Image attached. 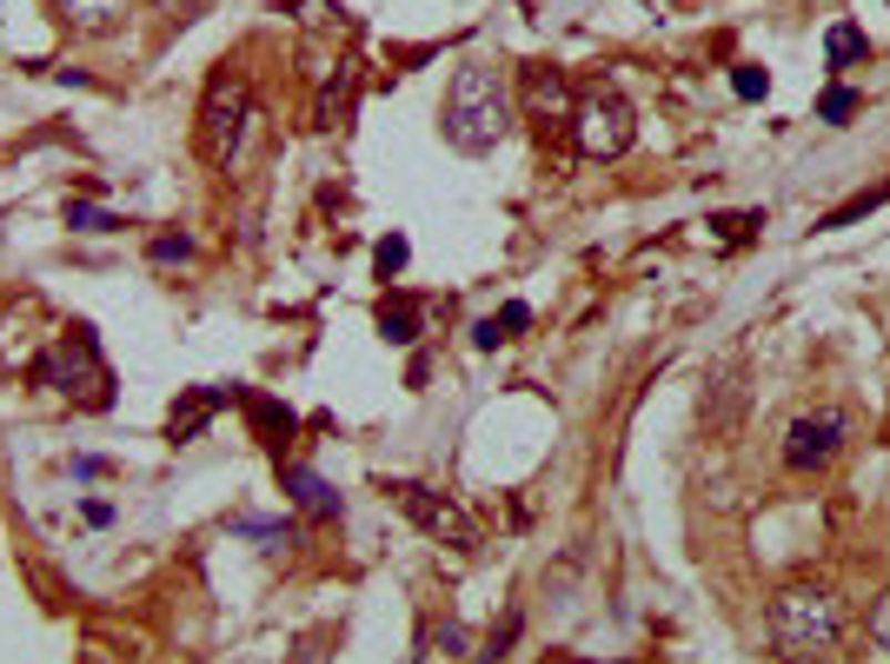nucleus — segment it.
Instances as JSON below:
<instances>
[{
  "label": "nucleus",
  "mask_w": 890,
  "mask_h": 664,
  "mask_svg": "<svg viewBox=\"0 0 890 664\" xmlns=\"http://www.w3.org/2000/svg\"><path fill=\"white\" fill-rule=\"evenodd\" d=\"M446 140L459 146V153H492L505 133H512V93H505V80H499V67H485V60H466L459 73H452V86H446Z\"/></svg>",
  "instance_id": "1"
},
{
  "label": "nucleus",
  "mask_w": 890,
  "mask_h": 664,
  "mask_svg": "<svg viewBox=\"0 0 890 664\" xmlns=\"http://www.w3.org/2000/svg\"><path fill=\"white\" fill-rule=\"evenodd\" d=\"M33 379L53 386V392H60L67 406H80V412H106V406H113V372H106L100 339H93L86 326H67V333L33 359Z\"/></svg>",
  "instance_id": "2"
},
{
  "label": "nucleus",
  "mask_w": 890,
  "mask_h": 664,
  "mask_svg": "<svg viewBox=\"0 0 890 664\" xmlns=\"http://www.w3.org/2000/svg\"><path fill=\"white\" fill-rule=\"evenodd\" d=\"M845 632V612L825 585H785L771 599V645L785 658H825Z\"/></svg>",
  "instance_id": "3"
},
{
  "label": "nucleus",
  "mask_w": 890,
  "mask_h": 664,
  "mask_svg": "<svg viewBox=\"0 0 890 664\" xmlns=\"http://www.w3.org/2000/svg\"><path fill=\"white\" fill-rule=\"evenodd\" d=\"M246 120H253V86H246V73L219 67V73L206 80L200 120H193V153H200L206 166H226V160L239 153V140H246Z\"/></svg>",
  "instance_id": "4"
},
{
  "label": "nucleus",
  "mask_w": 890,
  "mask_h": 664,
  "mask_svg": "<svg viewBox=\"0 0 890 664\" xmlns=\"http://www.w3.org/2000/svg\"><path fill=\"white\" fill-rule=\"evenodd\" d=\"M632 133H638V120H632V100L618 86H585L579 93V106H572V146L585 160H618L632 146Z\"/></svg>",
  "instance_id": "5"
},
{
  "label": "nucleus",
  "mask_w": 890,
  "mask_h": 664,
  "mask_svg": "<svg viewBox=\"0 0 890 664\" xmlns=\"http://www.w3.org/2000/svg\"><path fill=\"white\" fill-rule=\"evenodd\" d=\"M392 499H399V512L426 532V539H439V545H452V552H472L479 545V525L466 519V505L459 499H446V492H432V486H392Z\"/></svg>",
  "instance_id": "6"
},
{
  "label": "nucleus",
  "mask_w": 890,
  "mask_h": 664,
  "mask_svg": "<svg viewBox=\"0 0 890 664\" xmlns=\"http://www.w3.org/2000/svg\"><path fill=\"white\" fill-rule=\"evenodd\" d=\"M845 412L838 406H825V412H805L791 432H785V466L791 472H818V466H831L838 452H845Z\"/></svg>",
  "instance_id": "7"
},
{
  "label": "nucleus",
  "mask_w": 890,
  "mask_h": 664,
  "mask_svg": "<svg viewBox=\"0 0 890 664\" xmlns=\"http://www.w3.org/2000/svg\"><path fill=\"white\" fill-rule=\"evenodd\" d=\"M525 106H532V120L552 133V126H572L579 93H572V80H565L559 67H525Z\"/></svg>",
  "instance_id": "8"
},
{
  "label": "nucleus",
  "mask_w": 890,
  "mask_h": 664,
  "mask_svg": "<svg viewBox=\"0 0 890 664\" xmlns=\"http://www.w3.org/2000/svg\"><path fill=\"white\" fill-rule=\"evenodd\" d=\"M219 406H226V392H219V386H193V392H180V406H173V419H166L173 446L200 439V432H206V419H213Z\"/></svg>",
  "instance_id": "9"
},
{
  "label": "nucleus",
  "mask_w": 890,
  "mask_h": 664,
  "mask_svg": "<svg viewBox=\"0 0 890 664\" xmlns=\"http://www.w3.org/2000/svg\"><path fill=\"white\" fill-rule=\"evenodd\" d=\"M47 7H53L73 33H113V27L126 20L133 0H47Z\"/></svg>",
  "instance_id": "10"
},
{
  "label": "nucleus",
  "mask_w": 890,
  "mask_h": 664,
  "mask_svg": "<svg viewBox=\"0 0 890 664\" xmlns=\"http://www.w3.org/2000/svg\"><path fill=\"white\" fill-rule=\"evenodd\" d=\"M246 419H253V432H259V446H273V452H286V439H293V412H286L279 399H266V392H253V399H246Z\"/></svg>",
  "instance_id": "11"
},
{
  "label": "nucleus",
  "mask_w": 890,
  "mask_h": 664,
  "mask_svg": "<svg viewBox=\"0 0 890 664\" xmlns=\"http://www.w3.org/2000/svg\"><path fill=\"white\" fill-rule=\"evenodd\" d=\"M286 492H293V505H299V512H313V519H339V499L326 492V479H319V472L286 466Z\"/></svg>",
  "instance_id": "12"
},
{
  "label": "nucleus",
  "mask_w": 890,
  "mask_h": 664,
  "mask_svg": "<svg viewBox=\"0 0 890 664\" xmlns=\"http://www.w3.org/2000/svg\"><path fill=\"white\" fill-rule=\"evenodd\" d=\"M884 200H890V180H884V186H865V193H851L845 206H831V213L818 219V233H845V226H858L865 213H878Z\"/></svg>",
  "instance_id": "13"
},
{
  "label": "nucleus",
  "mask_w": 890,
  "mask_h": 664,
  "mask_svg": "<svg viewBox=\"0 0 890 664\" xmlns=\"http://www.w3.org/2000/svg\"><path fill=\"white\" fill-rule=\"evenodd\" d=\"M525 326H532V306H519V299H512V306H499L492 319H479V326H472V339H479V346H505V339H519Z\"/></svg>",
  "instance_id": "14"
},
{
  "label": "nucleus",
  "mask_w": 890,
  "mask_h": 664,
  "mask_svg": "<svg viewBox=\"0 0 890 664\" xmlns=\"http://www.w3.org/2000/svg\"><path fill=\"white\" fill-rule=\"evenodd\" d=\"M865 53H871V40H865L851 20H838V27L825 33V60H831V67H858Z\"/></svg>",
  "instance_id": "15"
},
{
  "label": "nucleus",
  "mask_w": 890,
  "mask_h": 664,
  "mask_svg": "<svg viewBox=\"0 0 890 664\" xmlns=\"http://www.w3.org/2000/svg\"><path fill=\"white\" fill-rule=\"evenodd\" d=\"M379 333H386L392 346H412V339H419V306H412V299H386V306H379Z\"/></svg>",
  "instance_id": "16"
},
{
  "label": "nucleus",
  "mask_w": 890,
  "mask_h": 664,
  "mask_svg": "<svg viewBox=\"0 0 890 664\" xmlns=\"http://www.w3.org/2000/svg\"><path fill=\"white\" fill-rule=\"evenodd\" d=\"M346 100H352V73H346V80H333V86L319 93V106H313V126H319V133H326V126H339Z\"/></svg>",
  "instance_id": "17"
},
{
  "label": "nucleus",
  "mask_w": 890,
  "mask_h": 664,
  "mask_svg": "<svg viewBox=\"0 0 890 664\" xmlns=\"http://www.w3.org/2000/svg\"><path fill=\"white\" fill-rule=\"evenodd\" d=\"M865 106V93L858 86H831L825 100H818V120H831V126H851V113Z\"/></svg>",
  "instance_id": "18"
},
{
  "label": "nucleus",
  "mask_w": 890,
  "mask_h": 664,
  "mask_svg": "<svg viewBox=\"0 0 890 664\" xmlns=\"http://www.w3.org/2000/svg\"><path fill=\"white\" fill-rule=\"evenodd\" d=\"M512 639H519V612H505V625H492L485 652H479L472 664H505V652H512Z\"/></svg>",
  "instance_id": "19"
},
{
  "label": "nucleus",
  "mask_w": 890,
  "mask_h": 664,
  "mask_svg": "<svg viewBox=\"0 0 890 664\" xmlns=\"http://www.w3.org/2000/svg\"><path fill=\"white\" fill-rule=\"evenodd\" d=\"M712 226H718V239H732V246H745V239H751V226H765V213H718Z\"/></svg>",
  "instance_id": "20"
},
{
  "label": "nucleus",
  "mask_w": 890,
  "mask_h": 664,
  "mask_svg": "<svg viewBox=\"0 0 890 664\" xmlns=\"http://www.w3.org/2000/svg\"><path fill=\"white\" fill-rule=\"evenodd\" d=\"M406 259H412V246H406V239H399V233H392V239H379V246H372V266H379V279H392V273H399V266H406Z\"/></svg>",
  "instance_id": "21"
},
{
  "label": "nucleus",
  "mask_w": 890,
  "mask_h": 664,
  "mask_svg": "<svg viewBox=\"0 0 890 664\" xmlns=\"http://www.w3.org/2000/svg\"><path fill=\"white\" fill-rule=\"evenodd\" d=\"M732 86H738V100H765V93H771V73H765V67H738Z\"/></svg>",
  "instance_id": "22"
},
{
  "label": "nucleus",
  "mask_w": 890,
  "mask_h": 664,
  "mask_svg": "<svg viewBox=\"0 0 890 664\" xmlns=\"http://www.w3.org/2000/svg\"><path fill=\"white\" fill-rule=\"evenodd\" d=\"M146 253H153V259H160V266H173V259H186V253H193V246H186V239H173V233H160V239H153V246H146Z\"/></svg>",
  "instance_id": "23"
},
{
  "label": "nucleus",
  "mask_w": 890,
  "mask_h": 664,
  "mask_svg": "<svg viewBox=\"0 0 890 664\" xmlns=\"http://www.w3.org/2000/svg\"><path fill=\"white\" fill-rule=\"evenodd\" d=\"M293 7H299V20H313V27L339 20V7H333V0H293Z\"/></svg>",
  "instance_id": "24"
},
{
  "label": "nucleus",
  "mask_w": 890,
  "mask_h": 664,
  "mask_svg": "<svg viewBox=\"0 0 890 664\" xmlns=\"http://www.w3.org/2000/svg\"><path fill=\"white\" fill-rule=\"evenodd\" d=\"M871 639H878V645H890V592L871 605Z\"/></svg>",
  "instance_id": "25"
}]
</instances>
